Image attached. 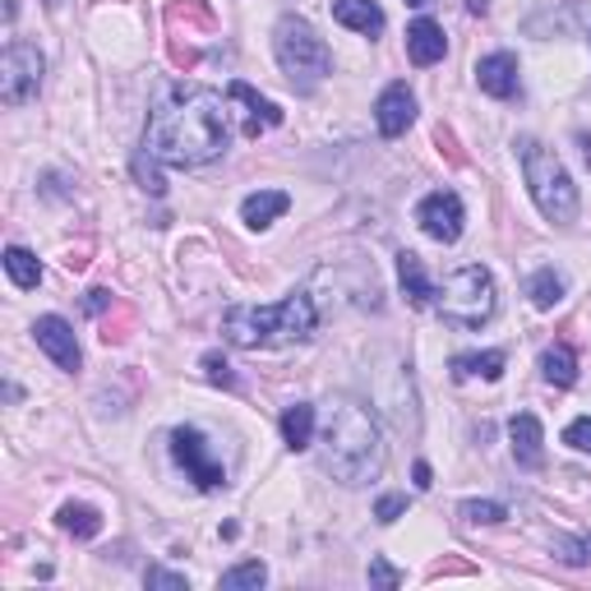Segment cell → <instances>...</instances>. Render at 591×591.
Listing matches in <instances>:
<instances>
[{
    "label": "cell",
    "mask_w": 591,
    "mask_h": 591,
    "mask_svg": "<svg viewBox=\"0 0 591 591\" xmlns=\"http://www.w3.org/2000/svg\"><path fill=\"white\" fill-rule=\"evenodd\" d=\"M582 153H587V167H591V134H582Z\"/></svg>",
    "instance_id": "cell-37"
},
{
    "label": "cell",
    "mask_w": 591,
    "mask_h": 591,
    "mask_svg": "<svg viewBox=\"0 0 591 591\" xmlns=\"http://www.w3.org/2000/svg\"><path fill=\"white\" fill-rule=\"evenodd\" d=\"M231 144L227 130V102L222 92L199 88V84H180L167 102L153 111L144 149L167 162V167H204V162L222 157Z\"/></svg>",
    "instance_id": "cell-1"
},
{
    "label": "cell",
    "mask_w": 591,
    "mask_h": 591,
    "mask_svg": "<svg viewBox=\"0 0 591 591\" xmlns=\"http://www.w3.org/2000/svg\"><path fill=\"white\" fill-rule=\"evenodd\" d=\"M273 56L282 65V75L300 88H315L324 75H333V52L328 42L305 23L300 14H282L273 29Z\"/></svg>",
    "instance_id": "cell-5"
},
{
    "label": "cell",
    "mask_w": 591,
    "mask_h": 591,
    "mask_svg": "<svg viewBox=\"0 0 591 591\" xmlns=\"http://www.w3.org/2000/svg\"><path fill=\"white\" fill-rule=\"evenodd\" d=\"M477 84H481V92H490V98H500V102L517 98V88H523V79H517V56H508V52L481 56L477 61Z\"/></svg>",
    "instance_id": "cell-12"
},
{
    "label": "cell",
    "mask_w": 591,
    "mask_h": 591,
    "mask_svg": "<svg viewBox=\"0 0 591 591\" xmlns=\"http://www.w3.org/2000/svg\"><path fill=\"white\" fill-rule=\"evenodd\" d=\"M508 439H513V458H517V467H540L546 462V430H540V420L532 416V412H517L513 420H508Z\"/></svg>",
    "instance_id": "cell-13"
},
{
    "label": "cell",
    "mask_w": 591,
    "mask_h": 591,
    "mask_svg": "<svg viewBox=\"0 0 591 591\" xmlns=\"http://www.w3.org/2000/svg\"><path fill=\"white\" fill-rule=\"evenodd\" d=\"M199 370H204V380H208V384H218V388H236V374H231V365L218 357V351H208V357L199 361Z\"/></svg>",
    "instance_id": "cell-29"
},
{
    "label": "cell",
    "mask_w": 591,
    "mask_h": 591,
    "mask_svg": "<svg viewBox=\"0 0 591 591\" xmlns=\"http://www.w3.org/2000/svg\"><path fill=\"white\" fill-rule=\"evenodd\" d=\"M517 162H523L527 190H532V199L540 208V218L559 222V227L578 222V185H573L569 172H563V162L532 134L517 139Z\"/></svg>",
    "instance_id": "cell-4"
},
{
    "label": "cell",
    "mask_w": 591,
    "mask_h": 591,
    "mask_svg": "<svg viewBox=\"0 0 591 591\" xmlns=\"http://www.w3.org/2000/svg\"><path fill=\"white\" fill-rule=\"evenodd\" d=\"M134 176H139V185H144L149 195H162V190H167V180H162V172H157V157H153L149 149L134 157Z\"/></svg>",
    "instance_id": "cell-27"
},
{
    "label": "cell",
    "mask_w": 591,
    "mask_h": 591,
    "mask_svg": "<svg viewBox=\"0 0 591 591\" xmlns=\"http://www.w3.org/2000/svg\"><path fill=\"white\" fill-rule=\"evenodd\" d=\"M370 582L374 587H402V573L393 569L388 559H370Z\"/></svg>",
    "instance_id": "cell-33"
},
{
    "label": "cell",
    "mask_w": 591,
    "mask_h": 591,
    "mask_svg": "<svg viewBox=\"0 0 591 591\" xmlns=\"http://www.w3.org/2000/svg\"><path fill=\"white\" fill-rule=\"evenodd\" d=\"M227 98L250 107V125H245V134H259V130H273V125H282V107H277V102H269V98H259V92H254L250 84L236 79V84L227 88Z\"/></svg>",
    "instance_id": "cell-18"
},
{
    "label": "cell",
    "mask_w": 591,
    "mask_h": 591,
    "mask_svg": "<svg viewBox=\"0 0 591 591\" xmlns=\"http://www.w3.org/2000/svg\"><path fill=\"white\" fill-rule=\"evenodd\" d=\"M458 513L467 517V523H481V527H494V523L508 517L504 504H490V500H467V504H458Z\"/></svg>",
    "instance_id": "cell-26"
},
{
    "label": "cell",
    "mask_w": 591,
    "mask_h": 591,
    "mask_svg": "<svg viewBox=\"0 0 591 591\" xmlns=\"http://www.w3.org/2000/svg\"><path fill=\"white\" fill-rule=\"evenodd\" d=\"M172 458L180 462V471H185V477H190L204 494H212V490H222V485H227L222 462H212L204 435H199V430H190V425H180V430H172Z\"/></svg>",
    "instance_id": "cell-8"
},
{
    "label": "cell",
    "mask_w": 591,
    "mask_h": 591,
    "mask_svg": "<svg viewBox=\"0 0 591 591\" xmlns=\"http://www.w3.org/2000/svg\"><path fill=\"white\" fill-rule=\"evenodd\" d=\"M435 305L444 310L448 324H458V328H481V324L494 319V310H500V292H494L490 269L462 264V269H453V273L444 277Z\"/></svg>",
    "instance_id": "cell-6"
},
{
    "label": "cell",
    "mask_w": 591,
    "mask_h": 591,
    "mask_svg": "<svg viewBox=\"0 0 591 591\" xmlns=\"http://www.w3.org/2000/svg\"><path fill=\"white\" fill-rule=\"evenodd\" d=\"M563 292H569V282H563V273H555V269H536L532 282H527V296H532L536 310H555V305L563 300Z\"/></svg>",
    "instance_id": "cell-22"
},
{
    "label": "cell",
    "mask_w": 591,
    "mask_h": 591,
    "mask_svg": "<svg viewBox=\"0 0 591 591\" xmlns=\"http://www.w3.org/2000/svg\"><path fill=\"white\" fill-rule=\"evenodd\" d=\"M144 582H149V587H167V591H190V578L172 573V569H149Z\"/></svg>",
    "instance_id": "cell-31"
},
{
    "label": "cell",
    "mask_w": 591,
    "mask_h": 591,
    "mask_svg": "<svg viewBox=\"0 0 591 591\" xmlns=\"http://www.w3.org/2000/svg\"><path fill=\"white\" fill-rule=\"evenodd\" d=\"M416 121V98H412V88L407 84H388L380 92V102H374V125H380L384 139H397V134H407V125Z\"/></svg>",
    "instance_id": "cell-11"
},
{
    "label": "cell",
    "mask_w": 591,
    "mask_h": 591,
    "mask_svg": "<svg viewBox=\"0 0 591 591\" xmlns=\"http://www.w3.org/2000/svg\"><path fill=\"white\" fill-rule=\"evenodd\" d=\"M540 374H546V384H555V388H573L578 384V351L569 342L546 347V357H540Z\"/></svg>",
    "instance_id": "cell-20"
},
{
    "label": "cell",
    "mask_w": 591,
    "mask_h": 591,
    "mask_svg": "<svg viewBox=\"0 0 591 591\" xmlns=\"http://www.w3.org/2000/svg\"><path fill=\"white\" fill-rule=\"evenodd\" d=\"M56 523H61V532H69L75 540H92V536L102 532L98 508H88V504H65V508L56 513Z\"/></svg>",
    "instance_id": "cell-24"
},
{
    "label": "cell",
    "mask_w": 591,
    "mask_h": 591,
    "mask_svg": "<svg viewBox=\"0 0 591 591\" xmlns=\"http://www.w3.org/2000/svg\"><path fill=\"white\" fill-rule=\"evenodd\" d=\"M467 10L471 14H485V0H467Z\"/></svg>",
    "instance_id": "cell-36"
},
{
    "label": "cell",
    "mask_w": 591,
    "mask_h": 591,
    "mask_svg": "<svg viewBox=\"0 0 591 591\" xmlns=\"http://www.w3.org/2000/svg\"><path fill=\"white\" fill-rule=\"evenodd\" d=\"M107 300H111L107 292H88V315H102V310H107Z\"/></svg>",
    "instance_id": "cell-34"
},
{
    "label": "cell",
    "mask_w": 591,
    "mask_h": 591,
    "mask_svg": "<svg viewBox=\"0 0 591 591\" xmlns=\"http://www.w3.org/2000/svg\"><path fill=\"white\" fill-rule=\"evenodd\" d=\"M333 19L342 29L361 33V37H380L384 33V10L374 0H333Z\"/></svg>",
    "instance_id": "cell-15"
},
{
    "label": "cell",
    "mask_w": 591,
    "mask_h": 591,
    "mask_svg": "<svg viewBox=\"0 0 591 591\" xmlns=\"http://www.w3.org/2000/svg\"><path fill=\"white\" fill-rule=\"evenodd\" d=\"M407 6H416V10H420V6H430V0H407Z\"/></svg>",
    "instance_id": "cell-38"
},
{
    "label": "cell",
    "mask_w": 591,
    "mask_h": 591,
    "mask_svg": "<svg viewBox=\"0 0 591 591\" xmlns=\"http://www.w3.org/2000/svg\"><path fill=\"white\" fill-rule=\"evenodd\" d=\"M402 513H407V494H384V500L374 504V517H380V523H397Z\"/></svg>",
    "instance_id": "cell-32"
},
{
    "label": "cell",
    "mask_w": 591,
    "mask_h": 591,
    "mask_svg": "<svg viewBox=\"0 0 591 591\" xmlns=\"http://www.w3.org/2000/svg\"><path fill=\"white\" fill-rule=\"evenodd\" d=\"M563 444L578 448V453H591V416H578L569 430H563Z\"/></svg>",
    "instance_id": "cell-30"
},
{
    "label": "cell",
    "mask_w": 591,
    "mask_h": 591,
    "mask_svg": "<svg viewBox=\"0 0 591 591\" xmlns=\"http://www.w3.org/2000/svg\"><path fill=\"white\" fill-rule=\"evenodd\" d=\"M6 273L19 292H33L37 282H42V264H37V254L33 250H23V245H10L6 250Z\"/></svg>",
    "instance_id": "cell-23"
},
{
    "label": "cell",
    "mask_w": 591,
    "mask_h": 591,
    "mask_svg": "<svg viewBox=\"0 0 591 591\" xmlns=\"http://www.w3.org/2000/svg\"><path fill=\"white\" fill-rule=\"evenodd\" d=\"M397 282H402V292H407V300L416 305V310H425V305H435V282L425 277V264L412 254V250H402L397 254Z\"/></svg>",
    "instance_id": "cell-17"
},
{
    "label": "cell",
    "mask_w": 591,
    "mask_h": 591,
    "mask_svg": "<svg viewBox=\"0 0 591 591\" xmlns=\"http://www.w3.org/2000/svg\"><path fill=\"white\" fill-rule=\"evenodd\" d=\"M416 485L430 490V467H425V462H416Z\"/></svg>",
    "instance_id": "cell-35"
},
{
    "label": "cell",
    "mask_w": 591,
    "mask_h": 591,
    "mask_svg": "<svg viewBox=\"0 0 591 591\" xmlns=\"http://www.w3.org/2000/svg\"><path fill=\"white\" fill-rule=\"evenodd\" d=\"M46 6H52V10H56V6H61V0H46Z\"/></svg>",
    "instance_id": "cell-39"
},
{
    "label": "cell",
    "mask_w": 591,
    "mask_h": 591,
    "mask_svg": "<svg viewBox=\"0 0 591 591\" xmlns=\"http://www.w3.org/2000/svg\"><path fill=\"white\" fill-rule=\"evenodd\" d=\"M555 559L569 563V569H578V563L591 559V546L587 540H573V536H555Z\"/></svg>",
    "instance_id": "cell-28"
},
{
    "label": "cell",
    "mask_w": 591,
    "mask_h": 591,
    "mask_svg": "<svg viewBox=\"0 0 591 591\" xmlns=\"http://www.w3.org/2000/svg\"><path fill=\"white\" fill-rule=\"evenodd\" d=\"M388 467V444H384V430L374 412L365 402L338 393L333 407H328V420H324V471L333 477L338 485H370L380 481Z\"/></svg>",
    "instance_id": "cell-2"
},
{
    "label": "cell",
    "mask_w": 591,
    "mask_h": 591,
    "mask_svg": "<svg viewBox=\"0 0 591 591\" xmlns=\"http://www.w3.org/2000/svg\"><path fill=\"white\" fill-rule=\"evenodd\" d=\"M42 52L33 42H10L6 56H0V102L6 107H29L42 88Z\"/></svg>",
    "instance_id": "cell-7"
},
{
    "label": "cell",
    "mask_w": 591,
    "mask_h": 591,
    "mask_svg": "<svg viewBox=\"0 0 591 591\" xmlns=\"http://www.w3.org/2000/svg\"><path fill=\"white\" fill-rule=\"evenodd\" d=\"M319 328L315 300L305 292H292L277 305H236L222 319V338L236 347H292L305 342Z\"/></svg>",
    "instance_id": "cell-3"
},
{
    "label": "cell",
    "mask_w": 591,
    "mask_h": 591,
    "mask_svg": "<svg viewBox=\"0 0 591 591\" xmlns=\"http://www.w3.org/2000/svg\"><path fill=\"white\" fill-rule=\"evenodd\" d=\"M448 52V42H444V29L435 19H416L412 29H407V56L412 65H439Z\"/></svg>",
    "instance_id": "cell-14"
},
{
    "label": "cell",
    "mask_w": 591,
    "mask_h": 591,
    "mask_svg": "<svg viewBox=\"0 0 591 591\" xmlns=\"http://www.w3.org/2000/svg\"><path fill=\"white\" fill-rule=\"evenodd\" d=\"M33 338H37V347L46 351V357L56 361V370L75 374V370L84 365V351H79V342H75V328H69L61 315H42V319L33 324Z\"/></svg>",
    "instance_id": "cell-10"
},
{
    "label": "cell",
    "mask_w": 591,
    "mask_h": 591,
    "mask_svg": "<svg viewBox=\"0 0 591 591\" xmlns=\"http://www.w3.org/2000/svg\"><path fill=\"white\" fill-rule=\"evenodd\" d=\"M500 380L504 374V351H467V357H453V380Z\"/></svg>",
    "instance_id": "cell-21"
},
{
    "label": "cell",
    "mask_w": 591,
    "mask_h": 591,
    "mask_svg": "<svg viewBox=\"0 0 591 591\" xmlns=\"http://www.w3.org/2000/svg\"><path fill=\"white\" fill-rule=\"evenodd\" d=\"M282 444L300 453V448L315 444V407L310 402H292V407H282Z\"/></svg>",
    "instance_id": "cell-19"
},
{
    "label": "cell",
    "mask_w": 591,
    "mask_h": 591,
    "mask_svg": "<svg viewBox=\"0 0 591 591\" xmlns=\"http://www.w3.org/2000/svg\"><path fill=\"white\" fill-rule=\"evenodd\" d=\"M416 222L420 231L430 236V241L439 245H453L458 236H462V222H467V208L453 190H435V195H425L420 208H416Z\"/></svg>",
    "instance_id": "cell-9"
},
{
    "label": "cell",
    "mask_w": 591,
    "mask_h": 591,
    "mask_svg": "<svg viewBox=\"0 0 591 591\" xmlns=\"http://www.w3.org/2000/svg\"><path fill=\"white\" fill-rule=\"evenodd\" d=\"M269 582V569L259 559H245V563H236V569L222 573V591H259Z\"/></svg>",
    "instance_id": "cell-25"
},
{
    "label": "cell",
    "mask_w": 591,
    "mask_h": 591,
    "mask_svg": "<svg viewBox=\"0 0 591 591\" xmlns=\"http://www.w3.org/2000/svg\"><path fill=\"white\" fill-rule=\"evenodd\" d=\"M287 208H292V195H282V190H259V195H245L241 222H245L250 231H264V227H273Z\"/></svg>",
    "instance_id": "cell-16"
},
{
    "label": "cell",
    "mask_w": 591,
    "mask_h": 591,
    "mask_svg": "<svg viewBox=\"0 0 591 591\" xmlns=\"http://www.w3.org/2000/svg\"><path fill=\"white\" fill-rule=\"evenodd\" d=\"M587 546H591V536H587Z\"/></svg>",
    "instance_id": "cell-40"
}]
</instances>
